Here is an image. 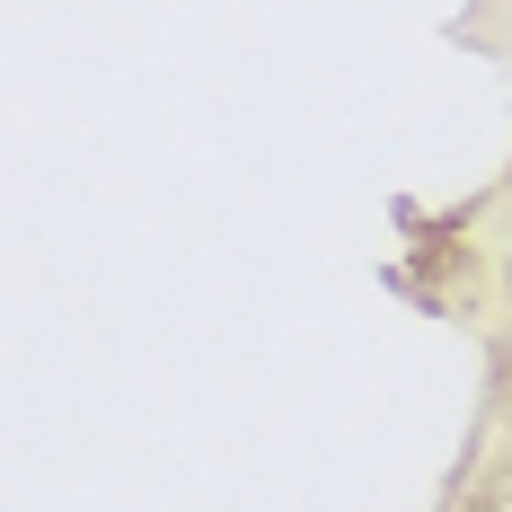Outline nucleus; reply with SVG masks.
Wrapping results in <instances>:
<instances>
[]
</instances>
